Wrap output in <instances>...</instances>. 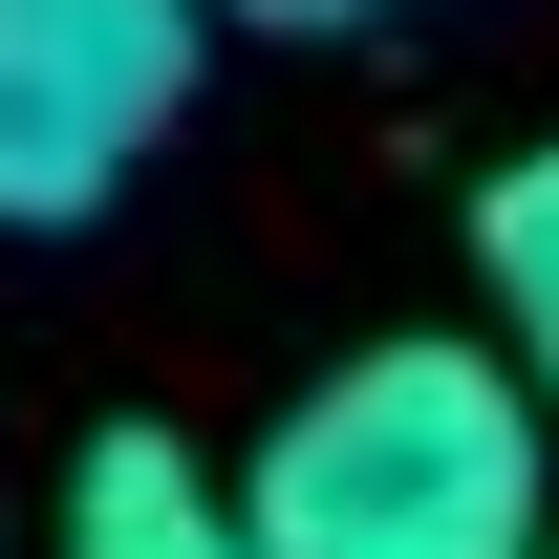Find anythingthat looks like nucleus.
<instances>
[{"label":"nucleus","instance_id":"obj_1","mask_svg":"<svg viewBox=\"0 0 559 559\" xmlns=\"http://www.w3.org/2000/svg\"><path fill=\"white\" fill-rule=\"evenodd\" d=\"M237 495L280 559H559V409L495 323H388L237 452Z\"/></svg>","mask_w":559,"mask_h":559},{"label":"nucleus","instance_id":"obj_2","mask_svg":"<svg viewBox=\"0 0 559 559\" xmlns=\"http://www.w3.org/2000/svg\"><path fill=\"white\" fill-rule=\"evenodd\" d=\"M215 0H0V237H86L194 108Z\"/></svg>","mask_w":559,"mask_h":559},{"label":"nucleus","instance_id":"obj_3","mask_svg":"<svg viewBox=\"0 0 559 559\" xmlns=\"http://www.w3.org/2000/svg\"><path fill=\"white\" fill-rule=\"evenodd\" d=\"M44 559H280V538H259V495L215 474V452H173V430H86Z\"/></svg>","mask_w":559,"mask_h":559},{"label":"nucleus","instance_id":"obj_4","mask_svg":"<svg viewBox=\"0 0 559 559\" xmlns=\"http://www.w3.org/2000/svg\"><path fill=\"white\" fill-rule=\"evenodd\" d=\"M474 301H495V345L538 366V409H559V151H516L474 194Z\"/></svg>","mask_w":559,"mask_h":559},{"label":"nucleus","instance_id":"obj_5","mask_svg":"<svg viewBox=\"0 0 559 559\" xmlns=\"http://www.w3.org/2000/svg\"><path fill=\"white\" fill-rule=\"evenodd\" d=\"M215 22H259V44H345V22H409V0H215Z\"/></svg>","mask_w":559,"mask_h":559}]
</instances>
